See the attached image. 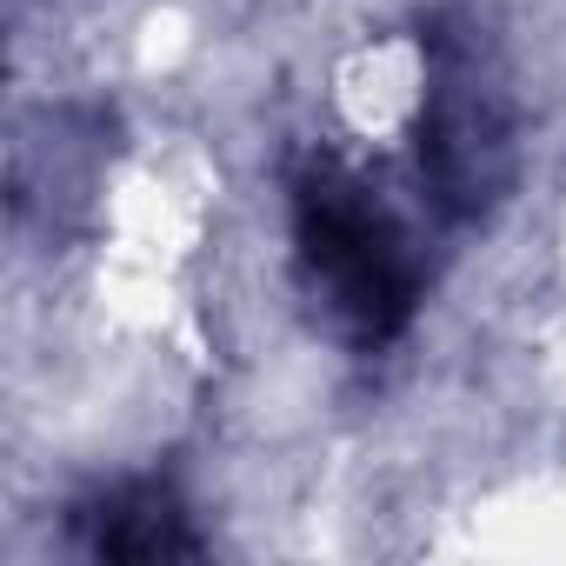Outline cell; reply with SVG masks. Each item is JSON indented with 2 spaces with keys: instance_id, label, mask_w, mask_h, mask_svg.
I'll use <instances>...</instances> for the list:
<instances>
[{
  "instance_id": "cell-1",
  "label": "cell",
  "mask_w": 566,
  "mask_h": 566,
  "mask_svg": "<svg viewBox=\"0 0 566 566\" xmlns=\"http://www.w3.org/2000/svg\"><path fill=\"white\" fill-rule=\"evenodd\" d=\"M287 207L294 260L327 327L347 347H387L413 321L427 280L413 227L400 220L387 187L347 167L340 154H307L287 180Z\"/></svg>"
},
{
  "instance_id": "cell-2",
  "label": "cell",
  "mask_w": 566,
  "mask_h": 566,
  "mask_svg": "<svg viewBox=\"0 0 566 566\" xmlns=\"http://www.w3.org/2000/svg\"><path fill=\"white\" fill-rule=\"evenodd\" d=\"M420 193L440 220H480L520 167V107L493 34L447 8L420 28Z\"/></svg>"
},
{
  "instance_id": "cell-3",
  "label": "cell",
  "mask_w": 566,
  "mask_h": 566,
  "mask_svg": "<svg viewBox=\"0 0 566 566\" xmlns=\"http://www.w3.org/2000/svg\"><path fill=\"white\" fill-rule=\"evenodd\" d=\"M74 533L94 559H193L207 539L193 533V513L160 480H127L74 506Z\"/></svg>"
}]
</instances>
